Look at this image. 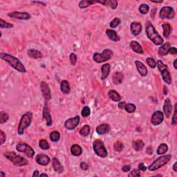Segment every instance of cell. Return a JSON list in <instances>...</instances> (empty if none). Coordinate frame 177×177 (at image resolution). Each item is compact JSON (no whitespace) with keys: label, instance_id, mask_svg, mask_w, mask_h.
I'll list each match as a JSON object with an SVG mask.
<instances>
[{"label":"cell","instance_id":"1","mask_svg":"<svg viewBox=\"0 0 177 177\" xmlns=\"http://www.w3.org/2000/svg\"><path fill=\"white\" fill-rule=\"evenodd\" d=\"M0 57H1V58L2 60L9 63L12 67L14 69L17 70V71L20 73L26 72L24 65L20 62V60L18 58H15V56H11V55L6 54V53H1L0 54Z\"/></svg>","mask_w":177,"mask_h":177},{"label":"cell","instance_id":"2","mask_svg":"<svg viewBox=\"0 0 177 177\" xmlns=\"http://www.w3.org/2000/svg\"><path fill=\"white\" fill-rule=\"evenodd\" d=\"M145 32L148 38L151 42L156 45H162L163 44V39L158 34L153 25L150 23H148L145 29Z\"/></svg>","mask_w":177,"mask_h":177},{"label":"cell","instance_id":"3","mask_svg":"<svg viewBox=\"0 0 177 177\" xmlns=\"http://www.w3.org/2000/svg\"><path fill=\"white\" fill-rule=\"evenodd\" d=\"M32 118L33 114L30 111L26 112L21 116L18 125V129H17V133H18L19 135H22L24 132L25 129L29 127V125L31 123V121H32Z\"/></svg>","mask_w":177,"mask_h":177},{"label":"cell","instance_id":"4","mask_svg":"<svg viewBox=\"0 0 177 177\" xmlns=\"http://www.w3.org/2000/svg\"><path fill=\"white\" fill-rule=\"evenodd\" d=\"M6 158H7L9 161H11L15 166H24L29 164V161L24 157L17 155L15 152H6L4 154Z\"/></svg>","mask_w":177,"mask_h":177},{"label":"cell","instance_id":"5","mask_svg":"<svg viewBox=\"0 0 177 177\" xmlns=\"http://www.w3.org/2000/svg\"><path fill=\"white\" fill-rule=\"evenodd\" d=\"M171 158H172V156H171L170 154L165 155V156L158 157V158H156V160L149 166V170L151 171V172H154V171L158 170V169H160L161 168H162V167L166 166L167 163L170 161Z\"/></svg>","mask_w":177,"mask_h":177},{"label":"cell","instance_id":"6","mask_svg":"<svg viewBox=\"0 0 177 177\" xmlns=\"http://www.w3.org/2000/svg\"><path fill=\"white\" fill-rule=\"evenodd\" d=\"M93 148L96 155L101 158H105L107 156L108 152L104 143L101 140H96L93 142Z\"/></svg>","mask_w":177,"mask_h":177},{"label":"cell","instance_id":"7","mask_svg":"<svg viewBox=\"0 0 177 177\" xmlns=\"http://www.w3.org/2000/svg\"><path fill=\"white\" fill-rule=\"evenodd\" d=\"M112 56H113V52L109 49H105L102 54L95 53L93 56V59L97 63H103L109 60Z\"/></svg>","mask_w":177,"mask_h":177},{"label":"cell","instance_id":"8","mask_svg":"<svg viewBox=\"0 0 177 177\" xmlns=\"http://www.w3.org/2000/svg\"><path fill=\"white\" fill-rule=\"evenodd\" d=\"M17 151L19 152H23L29 158H33L35 155V151L31 146L25 143H19L16 145Z\"/></svg>","mask_w":177,"mask_h":177},{"label":"cell","instance_id":"9","mask_svg":"<svg viewBox=\"0 0 177 177\" xmlns=\"http://www.w3.org/2000/svg\"><path fill=\"white\" fill-rule=\"evenodd\" d=\"M175 17V11L173 8L170 6H164L161 9L160 17L161 19H172Z\"/></svg>","mask_w":177,"mask_h":177},{"label":"cell","instance_id":"10","mask_svg":"<svg viewBox=\"0 0 177 177\" xmlns=\"http://www.w3.org/2000/svg\"><path fill=\"white\" fill-rule=\"evenodd\" d=\"M40 88L45 101L48 102L51 100V88L49 87V84L45 82H42L40 84Z\"/></svg>","mask_w":177,"mask_h":177},{"label":"cell","instance_id":"11","mask_svg":"<svg viewBox=\"0 0 177 177\" xmlns=\"http://www.w3.org/2000/svg\"><path fill=\"white\" fill-rule=\"evenodd\" d=\"M8 15L10 17L12 18H15L19 19V20H28V19H31V15L26 12H12V13H9Z\"/></svg>","mask_w":177,"mask_h":177},{"label":"cell","instance_id":"12","mask_svg":"<svg viewBox=\"0 0 177 177\" xmlns=\"http://www.w3.org/2000/svg\"><path fill=\"white\" fill-rule=\"evenodd\" d=\"M80 120V118L78 116L68 119L67 121L64 123V127H65L66 129H68V130H73V129H74L79 125Z\"/></svg>","mask_w":177,"mask_h":177},{"label":"cell","instance_id":"13","mask_svg":"<svg viewBox=\"0 0 177 177\" xmlns=\"http://www.w3.org/2000/svg\"><path fill=\"white\" fill-rule=\"evenodd\" d=\"M163 120H164V115H163V112L161 111H156L151 116V123L153 125L157 126L162 123Z\"/></svg>","mask_w":177,"mask_h":177},{"label":"cell","instance_id":"14","mask_svg":"<svg viewBox=\"0 0 177 177\" xmlns=\"http://www.w3.org/2000/svg\"><path fill=\"white\" fill-rule=\"evenodd\" d=\"M43 118H44L46 122V125L48 127L52 125L53 121L51 118V116L50 109H49L48 103L46 101H45L44 109H43Z\"/></svg>","mask_w":177,"mask_h":177},{"label":"cell","instance_id":"15","mask_svg":"<svg viewBox=\"0 0 177 177\" xmlns=\"http://www.w3.org/2000/svg\"><path fill=\"white\" fill-rule=\"evenodd\" d=\"M35 161L37 164L41 165V166H48L50 163V158L47 156L46 154H38L37 156L35 157Z\"/></svg>","mask_w":177,"mask_h":177},{"label":"cell","instance_id":"16","mask_svg":"<svg viewBox=\"0 0 177 177\" xmlns=\"http://www.w3.org/2000/svg\"><path fill=\"white\" fill-rule=\"evenodd\" d=\"M172 106L170 98H166L165 100L164 106H163V113L166 116L167 118H170L172 114Z\"/></svg>","mask_w":177,"mask_h":177},{"label":"cell","instance_id":"17","mask_svg":"<svg viewBox=\"0 0 177 177\" xmlns=\"http://www.w3.org/2000/svg\"><path fill=\"white\" fill-rule=\"evenodd\" d=\"M135 64L136 66L138 71L139 74H140L141 76L145 77V76H147V69L146 66H145V64H143V62H141V61L136 60L135 62Z\"/></svg>","mask_w":177,"mask_h":177},{"label":"cell","instance_id":"18","mask_svg":"<svg viewBox=\"0 0 177 177\" xmlns=\"http://www.w3.org/2000/svg\"><path fill=\"white\" fill-rule=\"evenodd\" d=\"M130 30L133 35H138L140 34L142 31V26H141V23L137 22V21L131 23Z\"/></svg>","mask_w":177,"mask_h":177},{"label":"cell","instance_id":"19","mask_svg":"<svg viewBox=\"0 0 177 177\" xmlns=\"http://www.w3.org/2000/svg\"><path fill=\"white\" fill-rule=\"evenodd\" d=\"M110 130V127L108 124H101L96 127V132L100 135H103L108 133Z\"/></svg>","mask_w":177,"mask_h":177},{"label":"cell","instance_id":"20","mask_svg":"<svg viewBox=\"0 0 177 177\" xmlns=\"http://www.w3.org/2000/svg\"><path fill=\"white\" fill-rule=\"evenodd\" d=\"M171 48V44L170 42H166V44H162L158 49V54L161 56H167L169 53V50Z\"/></svg>","mask_w":177,"mask_h":177},{"label":"cell","instance_id":"21","mask_svg":"<svg viewBox=\"0 0 177 177\" xmlns=\"http://www.w3.org/2000/svg\"><path fill=\"white\" fill-rule=\"evenodd\" d=\"M124 76L123 73L121 72H116L112 76V81L114 84H120L123 81Z\"/></svg>","mask_w":177,"mask_h":177},{"label":"cell","instance_id":"22","mask_svg":"<svg viewBox=\"0 0 177 177\" xmlns=\"http://www.w3.org/2000/svg\"><path fill=\"white\" fill-rule=\"evenodd\" d=\"M53 167H54V170L58 173H62L64 171V168H63L62 165L61 164L60 161L57 158H54L52 159Z\"/></svg>","mask_w":177,"mask_h":177},{"label":"cell","instance_id":"23","mask_svg":"<svg viewBox=\"0 0 177 177\" xmlns=\"http://www.w3.org/2000/svg\"><path fill=\"white\" fill-rule=\"evenodd\" d=\"M27 54L30 58L33 59L42 58L43 57L42 53L40 51L36 50V49H29L28 51H27Z\"/></svg>","mask_w":177,"mask_h":177},{"label":"cell","instance_id":"24","mask_svg":"<svg viewBox=\"0 0 177 177\" xmlns=\"http://www.w3.org/2000/svg\"><path fill=\"white\" fill-rule=\"evenodd\" d=\"M106 34H107L110 40L113 41V42H118V41L120 40L119 36L118 35L117 33L114 30H112V29H107V31H106Z\"/></svg>","mask_w":177,"mask_h":177},{"label":"cell","instance_id":"25","mask_svg":"<svg viewBox=\"0 0 177 177\" xmlns=\"http://www.w3.org/2000/svg\"><path fill=\"white\" fill-rule=\"evenodd\" d=\"M130 46L131 49H132L135 53L141 54H143V53H144L143 52L142 46H141V44L138 42H136V41H131L130 42Z\"/></svg>","mask_w":177,"mask_h":177},{"label":"cell","instance_id":"26","mask_svg":"<svg viewBox=\"0 0 177 177\" xmlns=\"http://www.w3.org/2000/svg\"><path fill=\"white\" fill-rule=\"evenodd\" d=\"M98 3L110 6L112 9H116L118 6V1L116 0H103V1H98Z\"/></svg>","mask_w":177,"mask_h":177},{"label":"cell","instance_id":"27","mask_svg":"<svg viewBox=\"0 0 177 177\" xmlns=\"http://www.w3.org/2000/svg\"><path fill=\"white\" fill-rule=\"evenodd\" d=\"M110 72V65L109 64H105L101 67V79H106L109 75Z\"/></svg>","mask_w":177,"mask_h":177},{"label":"cell","instance_id":"28","mask_svg":"<svg viewBox=\"0 0 177 177\" xmlns=\"http://www.w3.org/2000/svg\"><path fill=\"white\" fill-rule=\"evenodd\" d=\"M161 76H162L163 81L166 82V83L168 84H172V78H171L170 73L168 69L161 71Z\"/></svg>","mask_w":177,"mask_h":177},{"label":"cell","instance_id":"29","mask_svg":"<svg viewBox=\"0 0 177 177\" xmlns=\"http://www.w3.org/2000/svg\"><path fill=\"white\" fill-rule=\"evenodd\" d=\"M60 90L64 94H69L70 93L71 88L68 81H66V80H63V81H62L60 84Z\"/></svg>","mask_w":177,"mask_h":177},{"label":"cell","instance_id":"30","mask_svg":"<svg viewBox=\"0 0 177 177\" xmlns=\"http://www.w3.org/2000/svg\"><path fill=\"white\" fill-rule=\"evenodd\" d=\"M108 96H109L110 99L114 102H119L121 100V96H120V94L118 92L114 91V90H110L108 92Z\"/></svg>","mask_w":177,"mask_h":177},{"label":"cell","instance_id":"31","mask_svg":"<svg viewBox=\"0 0 177 177\" xmlns=\"http://www.w3.org/2000/svg\"><path fill=\"white\" fill-rule=\"evenodd\" d=\"M71 152L72 155L75 156H79L82 154V149L80 145L75 144L72 145L71 148Z\"/></svg>","mask_w":177,"mask_h":177},{"label":"cell","instance_id":"32","mask_svg":"<svg viewBox=\"0 0 177 177\" xmlns=\"http://www.w3.org/2000/svg\"><path fill=\"white\" fill-rule=\"evenodd\" d=\"M162 28L163 29V37H164L165 38H168L170 35L171 31H172L171 26L168 23L163 24L162 25Z\"/></svg>","mask_w":177,"mask_h":177},{"label":"cell","instance_id":"33","mask_svg":"<svg viewBox=\"0 0 177 177\" xmlns=\"http://www.w3.org/2000/svg\"><path fill=\"white\" fill-rule=\"evenodd\" d=\"M97 3V1H90V0H82L79 3V7L80 9H86L92 4Z\"/></svg>","mask_w":177,"mask_h":177},{"label":"cell","instance_id":"34","mask_svg":"<svg viewBox=\"0 0 177 177\" xmlns=\"http://www.w3.org/2000/svg\"><path fill=\"white\" fill-rule=\"evenodd\" d=\"M133 148L135 149L136 151H141L143 149V147L145 146V143L143 142L141 140H137L133 142Z\"/></svg>","mask_w":177,"mask_h":177},{"label":"cell","instance_id":"35","mask_svg":"<svg viewBox=\"0 0 177 177\" xmlns=\"http://www.w3.org/2000/svg\"><path fill=\"white\" fill-rule=\"evenodd\" d=\"M168 150V146L167 145L166 143H162L159 145L158 149H157V154L158 155H162L166 154V153Z\"/></svg>","mask_w":177,"mask_h":177},{"label":"cell","instance_id":"36","mask_svg":"<svg viewBox=\"0 0 177 177\" xmlns=\"http://www.w3.org/2000/svg\"><path fill=\"white\" fill-rule=\"evenodd\" d=\"M79 133L82 136H87L90 133V127L87 125H84L83 127L80 129Z\"/></svg>","mask_w":177,"mask_h":177},{"label":"cell","instance_id":"37","mask_svg":"<svg viewBox=\"0 0 177 177\" xmlns=\"http://www.w3.org/2000/svg\"><path fill=\"white\" fill-rule=\"evenodd\" d=\"M60 138V133L58 131H53L50 133V139L53 142H58Z\"/></svg>","mask_w":177,"mask_h":177},{"label":"cell","instance_id":"38","mask_svg":"<svg viewBox=\"0 0 177 177\" xmlns=\"http://www.w3.org/2000/svg\"><path fill=\"white\" fill-rule=\"evenodd\" d=\"M9 116L5 111H1L0 112V123L4 124L9 121Z\"/></svg>","mask_w":177,"mask_h":177},{"label":"cell","instance_id":"39","mask_svg":"<svg viewBox=\"0 0 177 177\" xmlns=\"http://www.w3.org/2000/svg\"><path fill=\"white\" fill-rule=\"evenodd\" d=\"M136 107L135 105H133V104L127 103L125 105V109L126 110V111L128 112L129 113H133L136 111Z\"/></svg>","mask_w":177,"mask_h":177},{"label":"cell","instance_id":"40","mask_svg":"<svg viewBox=\"0 0 177 177\" xmlns=\"http://www.w3.org/2000/svg\"><path fill=\"white\" fill-rule=\"evenodd\" d=\"M0 27L1 29H12L13 28V25L4 21L3 19H0Z\"/></svg>","mask_w":177,"mask_h":177},{"label":"cell","instance_id":"41","mask_svg":"<svg viewBox=\"0 0 177 177\" xmlns=\"http://www.w3.org/2000/svg\"><path fill=\"white\" fill-rule=\"evenodd\" d=\"M39 145H40V148L44 149V150H48V149L50 148V145H49V143L47 142L46 140H44V139L40 140Z\"/></svg>","mask_w":177,"mask_h":177},{"label":"cell","instance_id":"42","mask_svg":"<svg viewBox=\"0 0 177 177\" xmlns=\"http://www.w3.org/2000/svg\"><path fill=\"white\" fill-rule=\"evenodd\" d=\"M149 11V6L147 4H141L139 7V12L143 15H145L148 13Z\"/></svg>","mask_w":177,"mask_h":177},{"label":"cell","instance_id":"43","mask_svg":"<svg viewBox=\"0 0 177 177\" xmlns=\"http://www.w3.org/2000/svg\"><path fill=\"white\" fill-rule=\"evenodd\" d=\"M91 113V110H90V108L87 107V106H85V107H83V109H82L81 111V115L83 116L84 118H86Z\"/></svg>","mask_w":177,"mask_h":177},{"label":"cell","instance_id":"44","mask_svg":"<svg viewBox=\"0 0 177 177\" xmlns=\"http://www.w3.org/2000/svg\"><path fill=\"white\" fill-rule=\"evenodd\" d=\"M156 65H157V67H158V70L160 71L161 72L163 71L166 70V69H168V66L163 64V62L160 60L157 61Z\"/></svg>","mask_w":177,"mask_h":177},{"label":"cell","instance_id":"45","mask_svg":"<svg viewBox=\"0 0 177 177\" xmlns=\"http://www.w3.org/2000/svg\"><path fill=\"white\" fill-rule=\"evenodd\" d=\"M146 62L148 65L150 66L151 68L154 69L156 66V62L155 61L154 59H153L152 58H148L146 59Z\"/></svg>","mask_w":177,"mask_h":177},{"label":"cell","instance_id":"46","mask_svg":"<svg viewBox=\"0 0 177 177\" xmlns=\"http://www.w3.org/2000/svg\"><path fill=\"white\" fill-rule=\"evenodd\" d=\"M120 24H121V19L116 17V18H114L110 22V27L112 29L116 28Z\"/></svg>","mask_w":177,"mask_h":177},{"label":"cell","instance_id":"47","mask_svg":"<svg viewBox=\"0 0 177 177\" xmlns=\"http://www.w3.org/2000/svg\"><path fill=\"white\" fill-rule=\"evenodd\" d=\"M113 148H114L115 151H121L123 149V143L120 142V141H117V142L115 143L114 145H113Z\"/></svg>","mask_w":177,"mask_h":177},{"label":"cell","instance_id":"48","mask_svg":"<svg viewBox=\"0 0 177 177\" xmlns=\"http://www.w3.org/2000/svg\"><path fill=\"white\" fill-rule=\"evenodd\" d=\"M69 59H70L71 64L73 66L76 65V63H77V59H78L77 56H76L74 53H71V54H70Z\"/></svg>","mask_w":177,"mask_h":177},{"label":"cell","instance_id":"49","mask_svg":"<svg viewBox=\"0 0 177 177\" xmlns=\"http://www.w3.org/2000/svg\"><path fill=\"white\" fill-rule=\"evenodd\" d=\"M176 106H177V103L175 104V108H174V114H173L172 116V124L174 126L176 125L177 124V110H176Z\"/></svg>","mask_w":177,"mask_h":177},{"label":"cell","instance_id":"50","mask_svg":"<svg viewBox=\"0 0 177 177\" xmlns=\"http://www.w3.org/2000/svg\"><path fill=\"white\" fill-rule=\"evenodd\" d=\"M141 172H139V170H133L131 171V172L129 173L128 176L129 177L132 176V177H138V176H141Z\"/></svg>","mask_w":177,"mask_h":177},{"label":"cell","instance_id":"51","mask_svg":"<svg viewBox=\"0 0 177 177\" xmlns=\"http://www.w3.org/2000/svg\"><path fill=\"white\" fill-rule=\"evenodd\" d=\"M6 139V136L2 130H1L0 131V143L1 145H3Z\"/></svg>","mask_w":177,"mask_h":177},{"label":"cell","instance_id":"52","mask_svg":"<svg viewBox=\"0 0 177 177\" xmlns=\"http://www.w3.org/2000/svg\"><path fill=\"white\" fill-rule=\"evenodd\" d=\"M80 168L83 170H87L88 169V165L85 162H82L80 163Z\"/></svg>","mask_w":177,"mask_h":177},{"label":"cell","instance_id":"53","mask_svg":"<svg viewBox=\"0 0 177 177\" xmlns=\"http://www.w3.org/2000/svg\"><path fill=\"white\" fill-rule=\"evenodd\" d=\"M138 170L143 171V172H145L147 170L146 166H145L144 163H140V164L138 165Z\"/></svg>","mask_w":177,"mask_h":177},{"label":"cell","instance_id":"54","mask_svg":"<svg viewBox=\"0 0 177 177\" xmlns=\"http://www.w3.org/2000/svg\"><path fill=\"white\" fill-rule=\"evenodd\" d=\"M169 53H170V54L172 55H176L177 54V49L176 47H171L170 49V50H169Z\"/></svg>","mask_w":177,"mask_h":177},{"label":"cell","instance_id":"55","mask_svg":"<svg viewBox=\"0 0 177 177\" xmlns=\"http://www.w3.org/2000/svg\"><path fill=\"white\" fill-rule=\"evenodd\" d=\"M131 170V166H125L122 168V170L123 172H129Z\"/></svg>","mask_w":177,"mask_h":177},{"label":"cell","instance_id":"56","mask_svg":"<svg viewBox=\"0 0 177 177\" xmlns=\"http://www.w3.org/2000/svg\"><path fill=\"white\" fill-rule=\"evenodd\" d=\"M125 105H126V103H125V102H122V103H120L118 104V107H119V109H125Z\"/></svg>","mask_w":177,"mask_h":177},{"label":"cell","instance_id":"57","mask_svg":"<svg viewBox=\"0 0 177 177\" xmlns=\"http://www.w3.org/2000/svg\"><path fill=\"white\" fill-rule=\"evenodd\" d=\"M40 176V172L38 170H35L33 174V176Z\"/></svg>","mask_w":177,"mask_h":177},{"label":"cell","instance_id":"58","mask_svg":"<svg viewBox=\"0 0 177 177\" xmlns=\"http://www.w3.org/2000/svg\"><path fill=\"white\" fill-rule=\"evenodd\" d=\"M177 166V163H174V166H173V170L174 171V172H177V170H176V166Z\"/></svg>","mask_w":177,"mask_h":177},{"label":"cell","instance_id":"59","mask_svg":"<svg viewBox=\"0 0 177 177\" xmlns=\"http://www.w3.org/2000/svg\"><path fill=\"white\" fill-rule=\"evenodd\" d=\"M33 3L40 4H42V6H46V4H45V3H43V2H40V1H33Z\"/></svg>","mask_w":177,"mask_h":177},{"label":"cell","instance_id":"60","mask_svg":"<svg viewBox=\"0 0 177 177\" xmlns=\"http://www.w3.org/2000/svg\"><path fill=\"white\" fill-rule=\"evenodd\" d=\"M5 176H6V174H4L2 171H1V172H0V177H5Z\"/></svg>","mask_w":177,"mask_h":177},{"label":"cell","instance_id":"61","mask_svg":"<svg viewBox=\"0 0 177 177\" xmlns=\"http://www.w3.org/2000/svg\"><path fill=\"white\" fill-rule=\"evenodd\" d=\"M176 62H177V60L176 59V60H175L174 61V68L176 69H177V65H176Z\"/></svg>","mask_w":177,"mask_h":177},{"label":"cell","instance_id":"62","mask_svg":"<svg viewBox=\"0 0 177 177\" xmlns=\"http://www.w3.org/2000/svg\"><path fill=\"white\" fill-rule=\"evenodd\" d=\"M49 176V175L46 174H45V173H42V174H40V176Z\"/></svg>","mask_w":177,"mask_h":177},{"label":"cell","instance_id":"63","mask_svg":"<svg viewBox=\"0 0 177 177\" xmlns=\"http://www.w3.org/2000/svg\"><path fill=\"white\" fill-rule=\"evenodd\" d=\"M151 2L153 3H162L163 1H151Z\"/></svg>","mask_w":177,"mask_h":177}]
</instances>
